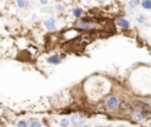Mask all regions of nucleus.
Returning a JSON list of instances; mask_svg holds the SVG:
<instances>
[{
	"instance_id": "obj_10",
	"label": "nucleus",
	"mask_w": 151,
	"mask_h": 127,
	"mask_svg": "<svg viewBox=\"0 0 151 127\" xmlns=\"http://www.w3.org/2000/svg\"><path fill=\"white\" fill-rule=\"evenodd\" d=\"M17 5H18L19 7H24V6L26 5V3H25V1H21V0H20V1H18V3H17Z\"/></svg>"
},
{
	"instance_id": "obj_2",
	"label": "nucleus",
	"mask_w": 151,
	"mask_h": 127,
	"mask_svg": "<svg viewBox=\"0 0 151 127\" xmlns=\"http://www.w3.org/2000/svg\"><path fill=\"white\" fill-rule=\"evenodd\" d=\"M45 26H46L47 30H54L56 28V21H54V19L51 18V19L46 20L45 21Z\"/></svg>"
},
{
	"instance_id": "obj_5",
	"label": "nucleus",
	"mask_w": 151,
	"mask_h": 127,
	"mask_svg": "<svg viewBox=\"0 0 151 127\" xmlns=\"http://www.w3.org/2000/svg\"><path fill=\"white\" fill-rule=\"evenodd\" d=\"M142 6L145 10H151V1L150 0H144V1H142Z\"/></svg>"
},
{
	"instance_id": "obj_6",
	"label": "nucleus",
	"mask_w": 151,
	"mask_h": 127,
	"mask_svg": "<svg viewBox=\"0 0 151 127\" xmlns=\"http://www.w3.org/2000/svg\"><path fill=\"white\" fill-rule=\"evenodd\" d=\"M73 14L77 17V18H79V17L83 14V10H82V9H74V10H73Z\"/></svg>"
},
{
	"instance_id": "obj_14",
	"label": "nucleus",
	"mask_w": 151,
	"mask_h": 127,
	"mask_svg": "<svg viewBox=\"0 0 151 127\" xmlns=\"http://www.w3.org/2000/svg\"><path fill=\"white\" fill-rule=\"evenodd\" d=\"M118 127H125V126H118Z\"/></svg>"
},
{
	"instance_id": "obj_11",
	"label": "nucleus",
	"mask_w": 151,
	"mask_h": 127,
	"mask_svg": "<svg viewBox=\"0 0 151 127\" xmlns=\"http://www.w3.org/2000/svg\"><path fill=\"white\" fill-rule=\"evenodd\" d=\"M18 127H27V125H26L25 121H20V122L18 123Z\"/></svg>"
},
{
	"instance_id": "obj_8",
	"label": "nucleus",
	"mask_w": 151,
	"mask_h": 127,
	"mask_svg": "<svg viewBox=\"0 0 151 127\" xmlns=\"http://www.w3.org/2000/svg\"><path fill=\"white\" fill-rule=\"evenodd\" d=\"M30 127H41V123L38 121H33V122H31Z\"/></svg>"
},
{
	"instance_id": "obj_1",
	"label": "nucleus",
	"mask_w": 151,
	"mask_h": 127,
	"mask_svg": "<svg viewBox=\"0 0 151 127\" xmlns=\"http://www.w3.org/2000/svg\"><path fill=\"white\" fill-rule=\"evenodd\" d=\"M106 106H108L109 108H116V107L118 106V100H117V98H115V96L109 98V99L106 100Z\"/></svg>"
},
{
	"instance_id": "obj_15",
	"label": "nucleus",
	"mask_w": 151,
	"mask_h": 127,
	"mask_svg": "<svg viewBox=\"0 0 151 127\" xmlns=\"http://www.w3.org/2000/svg\"><path fill=\"white\" fill-rule=\"evenodd\" d=\"M150 126H151V123H150Z\"/></svg>"
},
{
	"instance_id": "obj_3",
	"label": "nucleus",
	"mask_w": 151,
	"mask_h": 127,
	"mask_svg": "<svg viewBox=\"0 0 151 127\" xmlns=\"http://www.w3.org/2000/svg\"><path fill=\"white\" fill-rule=\"evenodd\" d=\"M117 24H118L120 27H123V28H129V27H130V24H129V21H127L126 19H123V18L118 19Z\"/></svg>"
},
{
	"instance_id": "obj_12",
	"label": "nucleus",
	"mask_w": 151,
	"mask_h": 127,
	"mask_svg": "<svg viewBox=\"0 0 151 127\" xmlns=\"http://www.w3.org/2000/svg\"><path fill=\"white\" fill-rule=\"evenodd\" d=\"M137 20H138L139 23H144V20H145V19H144V17H143V16H139V17L137 18Z\"/></svg>"
},
{
	"instance_id": "obj_4",
	"label": "nucleus",
	"mask_w": 151,
	"mask_h": 127,
	"mask_svg": "<svg viewBox=\"0 0 151 127\" xmlns=\"http://www.w3.org/2000/svg\"><path fill=\"white\" fill-rule=\"evenodd\" d=\"M47 61L51 62V64H59L60 62V58L58 55H53V57H50L47 59Z\"/></svg>"
},
{
	"instance_id": "obj_13",
	"label": "nucleus",
	"mask_w": 151,
	"mask_h": 127,
	"mask_svg": "<svg viewBox=\"0 0 151 127\" xmlns=\"http://www.w3.org/2000/svg\"><path fill=\"white\" fill-rule=\"evenodd\" d=\"M138 4H139V1H131V3H130L131 6H136V5H138Z\"/></svg>"
},
{
	"instance_id": "obj_7",
	"label": "nucleus",
	"mask_w": 151,
	"mask_h": 127,
	"mask_svg": "<svg viewBox=\"0 0 151 127\" xmlns=\"http://www.w3.org/2000/svg\"><path fill=\"white\" fill-rule=\"evenodd\" d=\"M73 122L74 123H83L84 122V119L83 118H79V116H74L73 118Z\"/></svg>"
},
{
	"instance_id": "obj_9",
	"label": "nucleus",
	"mask_w": 151,
	"mask_h": 127,
	"mask_svg": "<svg viewBox=\"0 0 151 127\" xmlns=\"http://www.w3.org/2000/svg\"><path fill=\"white\" fill-rule=\"evenodd\" d=\"M60 125H61L63 127H67V126H68V120L63 119V120H61V122H60Z\"/></svg>"
}]
</instances>
